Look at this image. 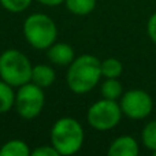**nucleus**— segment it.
I'll use <instances>...</instances> for the list:
<instances>
[{
    "instance_id": "nucleus-1",
    "label": "nucleus",
    "mask_w": 156,
    "mask_h": 156,
    "mask_svg": "<svg viewBox=\"0 0 156 156\" xmlns=\"http://www.w3.org/2000/svg\"><path fill=\"white\" fill-rule=\"evenodd\" d=\"M101 62L94 55L83 54L69 65L66 80L70 90L76 94L89 93L101 78Z\"/></svg>"
},
{
    "instance_id": "nucleus-2",
    "label": "nucleus",
    "mask_w": 156,
    "mask_h": 156,
    "mask_svg": "<svg viewBox=\"0 0 156 156\" xmlns=\"http://www.w3.org/2000/svg\"><path fill=\"white\" fill-rule=\"evenodd\" d=\"M85 133L77 119L71 116L59 118L51 129V144L60 156L74 155L82 148Z\"/></svg>"
},
{
    "instance_id": "nucleus-3",
    "label": "nucleus",
    "mask_w": 156,
    "mask_h": 156,
    "mask_svg": "<svg viewBox=\"0 0 156 156\" xmlns=\"http://www.w3.org/2000/svg\"><path fill=\"white\" fill-rule=\"evenodd\" d=\"M23 36L36 49H48L58 38V27L51 16L41 12L30 14L23 22Z\"/></svg>"
},
{
    "instance_id": "nucleus-4",
    "label": "nucleus",
    "mask_w": 156,
    "mask_h": 156,
    "mask_svg": "<svg viewBox=\"0 0 156 156\" xmlns=\"http://www.w3.org/2000/svg\"><path fill=\"white\" fill-rule=\"evenodd\" d=\"M32 70L29 58L18 49H7L0 55V78L14 88L30 82Z\"/></svg>"
},
{
    "instance_id": "nucleus-5",
    "label": "nucleus",
    "mask_w": 156,
    "mask_h": 156,
    "mask_svg": "<svg viewBox=\"0 0 156 156\" xmlns=\"http://www.w3.org/2000/svg\"><path fill=\"white\" fill-rule=\"evenodd\" d=\"M122 110L116 100L104 99L97 100L89 107L86 121L89 126L99 132H107L118 126L122 119Z\"/></svg>"
},
{
    "instance_id": "nucleus-6",
    "label": "nucleus",
    "mask_w": 156,
    "mask_h": 156,
    "mask_svg": "<svg viewBox=\"0 0 156 156\" xmlns=\"http://www.w3.org/2000/svg\"><path fill=\"white\" fill-rule=\"evenodd\" d=\"M45 104V94L43 88L33 83L32 81L19 86L15 92V108L16 114L23 119H34L43 112Z\"/></svg>"
},
{
    "instance_id": "nucleus-7",
    "label": "nucleus",
    "mask_w": 156,
    "mask_h": 156,
    "mask_svg": "<svg viewBox=\"0 0 156 156\" xmlns=\"http://www.w3.org/2000/svg\"><path fill=\"white\" fill-rule=\"evenodd\" d=\"M119 105L123 115L136 121L149 116L154 110L152 97L143 89H130L125 92L121 96Z\"/></svg>"
},
{
    "instance_id": "nucleus-8",
    "label": "nucleus",
    "mask_w": 156,
    "mask_h": 156,
    "mask_svg": "<svg viewBox=\"0 0 156 156\" xmlns=\"http://www.w3.org/2000/svg\"><path fill=\"white\" fill-rule=\"evenodd\" d=\"M47 55L51 63L56 66H63V67L69 66L76 59L73 47L67 43H54L47 49Z\"/></svg>"
},
{
    "instance_id": "nucleus-9",
    "label": "nucleus",
    "mask_w": 156,
    "mask_h": 156,
    "mask_svg": "<svg viewBox=\"0 0 156 156\" xmlns=\"http://www.w3.org/2000/svg\"><path fill=\"white\" fill-rule=\"evenodd\" d=\"M140 147L134 137L132 136H121L115 138L108 147L110 156H137Z\"/></svg>"
},
{
    "instance_id": "nucleus-10",
    "label": "nucleus",
    "mask_w": 156,
    "mask_h": 156,
    "mask_svg": "<svg viewBox=\"0 0 156 156\" xmlns=\"http://www.w3.org/2000/svg\"><path fill=\"white\" fill-rule=\"evenodd\" d=\"M56 80V74L52 66L49 65H36L32 70V82L40 88H48Z\"/></svg>"
},
{
    "instance_id": "nucleus-11",
    "label": "nucleus",
    "mask_w": 156,
    "mask_h": 156,
    "mask_svg": "<svg viewBox=\"0 0 156 156\" xmlns=\"http://www.w3.org/2000/svg\"><path fill=\"white\" fill-rule=\"evenodd\" d=\"M32 154L29 145L22 140H10L0 148V156H29Z\"/></svg>"
},
{
    "instance_id": "nucleus-12",
    "label": "nucleus",
    "mask_w": 156,
    "mask_h": 156,
    "mask_svg": "<svg viewBox=\"0 0 156 156\" xmlns=\"http://www.w3.org/2000/svg\"><path fill=\"white\" fill-rule=\"evenodd\" d=\"M15 104V92L14 86L0 78V114H5Z\"/></svg>"
},
{
    "instance_id": "nucleus-13",
    "label": "nucleus",
    "mask_w": 156,
    "mask_h": 156,
    "mask_svg": "<svg viewBox=\"0 0 156 156\" xmlns=\"http://www.w3.org/2000/svg\"><path fill=\"white\" fill-rule=\"evenodd\" d=\"M100 93L104 99L118 100L123 94V86L116 78H105L100 86Z\"/></svg>"
},
{
    "instance_id": "nucleus-14",
    "label": "nucleus",
    "mask_w": 156,
    "mask_h": 156,
    "mask_svg": "<svg viewBox=\"0 0 156 156\" xmlns=\"http://www.w3.org/2000/svg\"><path fill=\"white\" fill-rule=\"evenodd\" d=\"M96 0H65L66 8L78 16H85L90 14L96 7Z\"/></svg>"
},
{
    "instance_id": "nucleus-15",
    "label": "nucleus",
    "mask_w": 156,
    "mask_h": 156,
    "mask_svg": "<svg viewBox=\"0 0 156 156\" xmlns=\"http://www.w3.org/2000/svg\"><path fill=\"white\" fill-rule=\"evenodd\" d=\"M123 71V65L116 58H107L101 60V76L104 78H118Z\"/></svg>"
},
{
    "instance_id": "nucleus-16",
    "label": "nucleus",
    "mask_w": 156,
    "mask_h": 156,
    "mask_svg": "<svg viewBox=\"0 0 156 156\" xmlns=\"http://www.w3.org/2000/svg\"><path fill=\"white\" fill-rule=\"evenodd\" d=\"M141 143L151 152L156 151V119L148 122L141 132Z\"/></svg>"
},
{
    "instance_id": "nucleus-17",
    "label": "nucleus",
    "mask_w": 156,
    "mask_h": 156,
    "mask_svg": "<svg viewBox=\"0 0 156 156\" xmlns=\"http://www.w3.org/2000/svg\"><path fill=\"white\" fill-rule=\"evenodd\" d=\"M32 2L33 0H0V4L10 12L18 14L27 10L32 4Z\"/></svg>"
},
{
    "instance_id": "nucleus-18",
    "label": "nucleus",
    "mask_w": 156,
    "mask_h": 156,
    "mask_svg": "<svg viewBox=\"0 0 156 156\" xmlns=\"http://www.w3.org/2000/svg\"><path fill=\"white\" fill-rule=\"evenodd\" d=\"M33 156H60L58 154V151L52 147V144L49 145H43V147H37L36 149H33L32 154Z\"/></svg>"
},
{
    "instance_id": "nucleus-19",
    "label": "nucleus",
    "mask_w": 156,
    "mask_h": 156,
    "mask_svg": "<svg viewBox=\"0 0 156 156\" xmlns=\"http://www.w3.org/2000/svg\"><path fill=\"white\" fill-rule=\"evenodd\" d=\"M147 33H148L149 38L156 44V12L149 16L148 23H147Z\"/></svg>"
},
{
    "instance_id": "nucleus-20",
    "label": "nucleus",
    "mask_w": 156,
    "mask_h": 156,
    "mask_svg": "<svg viewBox=\"0 0 156 156\" xmlns=\"http://www.w3.org/2000/svg\"><path fill=\"white\" fill-rule=\"evenodd\" d=\"M40 4L47 5V7H58V5L63 4L65 0H37Z\"/></svg>"
},
{
    "instance_id": "nucleus-21",
    "label": "nucleus",
    "mask_w": 156,
    "mask_h": 156,
    "mask_svg": "<svg viewBox=\"0 0 156 156\" xmlns=\"http://www.w3.org/2000/svg\"><path fill=\"white\" fill-rule=\"evenodd\" d=\"M152 155H154V156H156V151H154V152H152Z\"/></svg>"
}]
</instances>
